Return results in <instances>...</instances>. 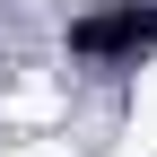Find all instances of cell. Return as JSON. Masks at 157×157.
Segmentation results:
<instances>
[{
  "label": "cell",
  "mask_w": 157,
  "mask_h": 157,
  "mask_svg": "<svg viewBox=\"0 0 157 157\" xmlns=\"http://www.w3.org/2000/svg\"><path fill=\"white\" fill-rule=\"evenodd\" d=\"M70 52H87V61H140V52H157V9L122 0V9H105V17H78Z\"/></svg>",
  "instance_id": "obj_1"
}]
</instances>
